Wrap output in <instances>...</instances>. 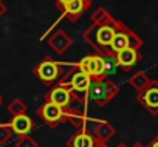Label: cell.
I'll return each mask as SVG.
<instances>
[{"label": "cell", "instance_id": "obj_1", "mask_svg": "<svg viewBox=\"0 0 158 147\" xmlns=\"http://www.w3.org/2000/svg\"><path fill=\"white\" fill-rule=\"evenodd\" d=\"M119 20H116L104 6H99L92 13V23L82 33V39L98 54L110 53L112 39L118 30Z\"/></svg>", "mask_w": 158, "mask_h": 147}, {"label": "cell", "instance_id": "obj_2", "mask_svg": "<svg viewBox=\"0 0 158 147\" xmlns=\"http://www.w3.org/2000/svg\"><path fill=\"white\" fill-rule=\"evenodd\" d=\"M118 93H119V87L116 85V82H113L109 78H104V79H92L85 96L92 99L98 107H104Z\"/></svg>", "mask_w": 158, "mask_h": 147}, {"label": "cell", "instance_id": "obj_3", "mask_svg": "<svg viewBox=\"0 0 158 147\" xmlns=\"http://www.w3.org/2000/svg\"><path fill=\"white\" fill-rule=\"evenodd\" d=\"M143 45H144L143 39L136 33H133L126 23H123L119 20L118 30H116V33H115V36L112 39V43H110V48L109 50H110V53L115 54V53H118V51H121V50H124L127 47L135 48V50H139Z\"/></svg>", "mask_w": 158, "mask_h": 147}, {"label": "cell", "instance_id": "obj_4", "mask_svg": "<svg viewBox=\"0 0 158 147\" xmlns=\"http://www.w3.org/2000/svg\"><path fill=\"white\" fill-rule=\"evenodd\" d=\"M34 75L47 85V87H51L54 85L62 76H64V70L60 67V63L57 60H54L53 57L50 56H45L33 70Z\"/></svg>", "mask_w": 158, "mask_h": 147}, {"label": "cell", "instance_id": "obj_5", "mask_svg": "<svg viewBox=\"0 0 158 147\" xmlns=\"http://www.w3.org/2000/svg\"><path fill=\"white\" fill-rule=\"evenodd\" d=\"M74 99H79V96L68 87V84L65 82L64 76L54 84L51 85V88L48 90V93L45 95V101H50V102H54L56 105L62 107V108H68Z\"/></svg>", "mask_w": 158, "mask_h": 147}, {"label": "cell", "instance_id": "obj_6", "mask_svg": "<svg viewBox=\"0 0 158 147\" xmlns=\"http://www.w3.org/2000/svg\"><path fill=\"white\" fill-rule=\"evenodd\" d=\"M36 113L50 129H56L57 125L65 122V108H62L50 101H44L39 105Z\"/></svg>", "mask_w": 158, "mask_h": 147}, {"label": "cell", "instance_id": "obj_7", "mask_svg": "<svg viewBox=\"0 0 158 147\" xmlns=\"http://www.w3.org/2000/svg\"><path fill=\"white\" fill-rule=\"evenodd\" d=\"M77 70L89 75L92 79H104L107 78L106 75V67H104V57L98 53L89 54L82 57L77 62Z\"/></svg>", "mask_w": 158, "mask_h": 147}, {"label": "cell", "instance_id": "obj_8", "mask_svg": "<svg viewBox=\"0 0 158 147\" xmlns=\"http://www.w3.org/2000/svg\"><path fill=\"white\" fill-rule=\"evenodd\" d=\"M65 122L74 129H84L87 124V101L85 98L74 99L73 104L65 110Z\"/></svg>", "mask_w": 158, "mask_h": 147}, {"label": "cell", "instance_id": "obj_9", "mask_svg": "<svg viewBox=\"0 0 158 147\" xmlns=\"http://www.w3.org/2000/svg\"><path fill=\"white\" fill-rule=\"evenodd\" d=\"M136 101L152 115L156 116L158 115V82L156 81H150V84L136 95Z\"/></svg>", "mask_w": 158, "mask_h": 147}, {"label": "cell", "instance_id": "obj_10", "mask_svg": "<svg viewBox=\"0 0 158 147\" xmlns=\"http://www.w3.org/2000/svg\"><path fill=\"white\" fill-rule=\"evenodd\" d=\"M64 79H65V82L68 84V87H70L79 98H82V95H84V96L87 95V90H89L90 82H92V78H90L89 75H85V73H82L81 70L71 71V73H68V75H64Z\"/></svg>", "mask_w": 158, "mask_h": 147}, {"label": "cell", "instance_id": "obj_11", "mask_svg": "<svg viewBox=\"0 0 158 147\" xmlns=\"http://www.w3.org/2000/svg\"><path fill=\"white\" fill-rule=\"evenodd\" d=\"M93 3V0H68V2L60 8L64 13V17H67L70 22H76L82 14H85Z\"/></svg>", "mask_w": 158, "mask_h": 147}, {"label": "cell", "instance_id": "obj_12", "mask_svg": "<svg viewBox=\"0 0 158 147\" xmlns=\"http://www.w3.org/2000/svg\"><path fill=\"white\" fill-rule=\"evenodd\" d=\"M47 43H48V47H50L56 54L62 56V54H65V53L70 50V47L73 45V39H71L64 30L59 28V30L53 31V33L48 36Z\"/></svg>", "mask_w": 158, "mask_h": 147}, {"label": "cell", "instance_id": "obj_13", "mask_svg": "<svg viewBox=\"0 0 158 147\" xmlns=\"http://www.w3.org/2000/svg\"><path fill=\"white\" fill-rule=\"evenodd\" d=\"M115 59H116V63L119 68H123L124 71H130L141 60V53H139V50L127 47V48L115 53Z\"/></svg>", "mask_w": 158, "mask_h": 147}, {"label": "cell", "instance_id": "obj_14", "mask_svg": "<svg viewBox=\"0 0 158 147\" xmlns=\"http://www.w3.org/2000/svg\"><path fill=\"white\" fill-rule=\"evenodd\" d=\"M96 145L98 139L85 127L77 129V132L67 139V147H96Z\"/></svg>", "mask_w": 158, "mask_h": 147}, {"label": "cell", "instance_id": "obj_15", "mask_svg": "<svg viewBox=\"0 0 158 147\" xmlns=\"http://www.w3.org/2000/svg\"><path fill=\"white\" fill-rule=\"evenodd\" d=\"M8 124H10L13 133H14V135H19V136L30 133V132L33 130V127H34L33 119H31L27 113H25V115H16V116H13Z\"/></svg>", "mask_w": 158, "mask_h": 147}, {"label": "cell", "instance_id": "obj_16", "mask_svg": "<svg viewBox=\"0 0 158 147\" xmlns=\"http://www.w3.org/2000/svg\"><path fill=\"white\" fill-rule=\"evenodd\" d=\"M92 133H93V136H95L98 141L107 142L109 139H112V138L115 136L116 129H115L110 122H107V121H99V122L93 127Z\"/></svg>", "mask_w": 158, "mask_h": 147}, {"label": "cell", "instance_id": "obj_17", "mask_svg": "<svg viewBox=\"0 0 158 147\" xmlns=\"http://www.w3.org/2000/svg\"><path fill=\"white\" fill-rule=\"evenodd\" d=\"M129 84H130L132 88H135L139 93V92H143L150 84V79H149V76L146 75L144 71H136L135 75H132L129 78Z\"/></svg>", "mask_w": 158, "mask_h": 147}, {"label": "cell", "instance_id": "obj_18", "mask_svg": "<svg viewBox=\"0 0 158 147\" xmlns=\"http://www.w3.org/2000/svg\"><path fill=\"white\" fill-rule=\"evenodd\" d=\"M8 113L11 115V116H16V115H25L27 112H28V105L22 101V99H19V98H16V99H13L10 104H8Z\"/></svg>", "mask_w": 158, "mask_h": 147}, {"label": "cell", "instance_id": "obj_19", "mask_svg": "<svg viewBox=\"0 0 158 147\" xmlns=\"http://www.w3.org/2000/svg\"><path fill=\"white\" fill-rule=\"evenodd\" d=\"M14 147H39V144L33 136H30V133H27V135H20L17 138Z\"/></svg>", "mask_w": 158, "mask_h": 147}, {"label": "cell", "instance_id": "obj_20", "mask_svg": "<svg viewBox=\"0 0 158 147\" xmlns=\"http://www.w3.org/2000/svg\"><path fill=\"white\" fill-rule=\"evenodd\" d=\"M13 135H14V133H13V130H11V127H10L8 122L0 124V145H5V144L11 139Z\"/></svg>", "mask_w": 158, "mask_h": 147}, {"label": "cell", "instance_id": "obj_21", "mask_svg": "<svg viewBox=\"0 0 158 147\" xmlns=\"http://www.w3.org/2000/svg\"><path fill=\"white\" fill-rule=\"evenodd\" d=\"M147 147H158V133L153 136V139L147 144Z\"/></svg>", "mask_w": 158, "mask_h": 147}, {"label": "cell", "instance_id": "obj_22", "mask_svg": "<svg viewBox=\"0 0 158 147\" xmlns=\"http://www.w3.org/2000/svg\"><path fill=\"white\" fill-rule=\"evenodd\" d=\"M5 13H6V6H5L3 2H0V17H3Z\"/></svg>", "mask_w": 158, "mask_h": 147}, {"label": "cell", "instance_id": "obj_23", "mask_svg": "<svg viewBox=\"0 0 158 147\" xmlns=\"http://www.w3.org/2000/svg\"><path fill=\"white\" fill-rule=\"evenodd\" d=\"M96 147H107V142H101V141H98V145Z\"/></svg>", "mask_w": 158, "mask_h": 147}, {"label": "cell", "instance_id": "obj_24", "mask_svg": "<svg viewBox=\"0 0 158 147\" xmlns=\"http://www.w3.org/2000/svg\"><path fill=\"white\" fill-rule=\"evenodd\" d=\"M132 147H146V145H143L141 142H135V144H133Z\"/></svg>", "mask_w": 158, "mask_h": 147}, {"label": "cell", "instance_id": "obj_25", "mask_svg": "<svg viewBox=\"0 0 158 147\" xmlns=\"http://www.w3.org/2000/svg\"><path fill=\"white\" fill-rule=\"evenodd\" d=\"M116 147H127V145H126V144H124V142H121V144H118V145H116Z\"/></svg>", "mask_w": 158, "mask_h": 147}, {"label": "cell", "instance_id": "obj_26", "mask_svg": "<svg viewBox=\"0 0 158 147\" xmlns=\"http://www.w3.org/2000/svg\"><path fill=\"white\" fill-rule=\"evenodd\" d=\"M2 104H3V98H2V95H0V107H2Z\"/></svg>", "mask_w": 158, "mask_h": 147}, {"label": "cell", "instance_id": "obj_27", "mask_svg": "<svg viewBox=\"0 0 158 147\" xmlns=\"http://www.w3.org/2000/svg\"><path fill=\"white\" fill-rule=\"evenodd\" d=\"M0 2H3V0H0Z\"/></svg>", "mask_w": 158, "mask_h": 147}, {"label": "cell", "instance_id": "obj_28", "mask_svg": "<svg viewBox=\"0 0 158 147\" xmlns=\"http://www.w3.org/2000/svg\"><path fill=\"white\" fill-rule=\"evenodd\" d=\"M156 82H158V81H156Z\"/></svg>", "mask_w": 158, "mask_h": 147}]
</instances>
